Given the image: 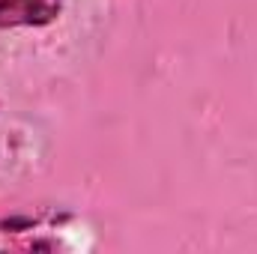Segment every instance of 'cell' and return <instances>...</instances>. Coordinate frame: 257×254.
Returning <instances> with one entry per match:
<instances>
[{"mask_svg":"<svg viewBox=\"0 0 257 254\" xmlns=\"http://www.w3.org/2000/svg\"><path fill=\"white\" fill-rule=\"evenodd\" d=\"M63 9V0H0V27H42Z\"/></svg>","mask_w":257,"mask_h":254,"instance_id":"obj_1","label":"cell"}]
</instances>
